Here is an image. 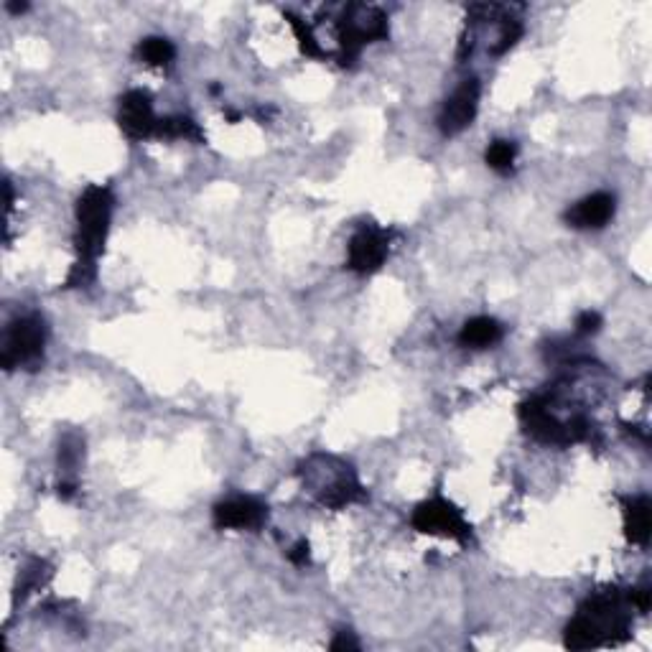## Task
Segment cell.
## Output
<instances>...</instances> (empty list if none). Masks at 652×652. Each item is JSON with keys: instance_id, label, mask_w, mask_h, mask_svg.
Here are the masks:
<instances>
[{"instance_id": "obj_1", "label": "cell", "mask_w": 652, "mask_h": 652, "mask_svg": "<svg viewBox=\"0 0 652 652\" xmlns=\"http://www.w3.org/2000/svg\"><path fill=\"white\" fill-rule=\"evenodd\" d=\"M113 209L115 197L107 186L92 184L79 194L77 209H74V217H77V232H74L77 260H74L67 281H64L67 288H87L95 283L97 260L105 250Z\"/></svg>"}, {"instance_id": "obj_2", "label": "cell", "mask_w": 652, "mask_h": 652, "mask_svg": "<svg viewBox=\"0 0 652 652\" xmlns=\"http://www.w3.org/2000/svg\"><path fill=\"white\" fill-rule=\"evenodd\" d=\"M630 599L617 589L599 591L579 607L576 617L566 624L563 645L571 650L617 645L630 637Z\"/></svg>"}, {"instance_id": "obj_3", "label": "cell", "mask_w": 652, "mask_h": 652, "mask_svg": "<svg viewBox=\"0 0 652 652\" xmlns=\"http://www.w3.org/2000/svg\"><path fill=\"white\" fill-rule=\"evenodd\" d=\"M301 474L316 500L329 510H344L355 502L367 500V489L362 487L352 467L334 456H311Z\"/></svg>"}, {"instance_id": "obj_4", "label": "cell", "mask_w": 652, "mask_h": 652, "mask_svg": "<svg viewBox=\"0 0 652 652\" xmlns=\"http://www.w3.org/2000/svg\"><path fill=\"white\" fill-rule=\"evenodd\" d=\"M46 347V324L41 316L26 314L8 324L3 349H0V367L18 370V367H34L44 360Z\"/></svg>"}, {"instance_id": "obj_5", "label": "cell", "mask_w": 652, "mask_h": 652, "mask_svg": "<svg viewBox=\"0 0 652 652\" xmlns=\"http://www.w3.org/2000/svg\"><path fill=\"white\" fill-rule=\"evenodd\" d=\"M388 18L380 8L352 3L344 8L339 18V46H342V64H352L360 51L372 41L388 39Z\"/></svg>"}, {"instance_id": "obj_6", "label": "cell", "mask_w": 652, "mask_h": 652, "mask_svg": "<svg viewBox=\"0 0 652 652\" xmlns=\"http://www.w3.org/2000/svg\"><path fill=\"white\" fill-rule=\"evenodd\" d=\"M411 525L423 535H441V538L456 540V543H469L472 540V525L461 515L459 507L454 502L444 500V497H431V500L421 502L413 510Z\"/></svg>"}, {"instance_id": "obj_7", "label": "cell", "mask_w": 652, "mask_h": 652, "mask_svg": "<svg viewBox=\"0 0 652 652\" xmlns=\"http://www.w3.org/2000/svg\"><path fill=\"white\" fill-rule=\"evenodd\" d=\"M390 255V232L375 225H362L352 235L347 250V268L357 276H370L383 268Z\"/></svg>"}, {"instance_id": "obj_8", "label": "cell", "mask_w": 652, "mask_h": 652, "mask_svg": "<svg viewBox=\"0 0 652 652\" xmlns=\"http://www.w3.org/2000/svg\"><path fill=\"white\" fill-rule=\"evenodd\" d=\"M156 110H153V97L146 90H130L120 97L118 125L130 141H146L158 130Z\"/></svg>"}, {"instance_id": "obj_9", "label": "cell", "mask_w": 652, "mask_h": 652, "mask_svg": "<svg viewBox=\"0 0 652 652\" xmlns=\"http://www.w3.org/2000/svg\"><path fill=\"white\" fill-rule=\"evenodd\" d=\"M479 95H482V87H479V79L469 77L464 79L459 87L454 90V95L444 102L439 115V128L444 135H459L461 130H467L469 125L474 123L479 110Z\"/></svg>"}, {"instance_id": "obj_10", "label": "cell", "mask_w": 652, "mask_h": 652, "mask_svg": "<svg viewBox=\"0 0 652 652\" xmlns=\"http://www.w3.org/2000/svg\"><path fill=\"white\" fill-rule=\"evenodd\" d=\"M212 520L220 530H260L268 520V507L255 497H227L214 505Z\"/></svg>"}, {"instance_id": "obj_11", "label": "cell", "mask_w": 652, "mask_h": 652, "mask_svg": "<svg viewBox=\"0 0 652 652\" xmlns=\"http://www.w3.org/2000/svg\"><path fill=\"white\" fill-rule=\"evenodd\" d=\"M614 209H617V202H614L612 194L594 192L568 209V212L563 214V220H566L568 227H574V230H602L614 217Z\"/></svg>"}, {"instance_id": "obj_12", "label": "cell", "mask_w": 652, "mask_h": 652, "mask_svg": "<svg viewBox=\"0 0 652 652\" xmlns=\"http://www.w3.org/2000/svg\"><path fill=\"white\" fill-rule=\"evenodd\" d=\"M622 512H624V535L635 546H647L650 540V497L635 495L622 497Z\"/></svg>"}, {"instance_id": "obj_13", "label": "cell", "mask_w": 652, "mask_h": 652, "mask_svg": "<svg viewBox=\"0 0 652 652\" xmlns=\"http://www.w3.org/2000/svg\"><path fill=\"white\" fill-rule=\"evenodd\" d=\"M502 337H505V329H502L500 321L492 319V316H474L461 326L459 344L467 349H487L495 347Z\"/></svg>"}, {"instance_id": "obj_14", "label": "cell", "mask_w": 652, "mask_h": 652, "mask_svg": "<svg viewBox=\"0 0 652 652\" xmlns=\"http://www.w3.org/2000/svg\"><path fill=\"white\" fill-rule=\"evenodd\" d=\"M135 54H138V59H141L143 64H148V67L163 69L174 64L176 46L171 44L169 39H163V36H148V39H143L141 44H138Z\"/></svg>"}, {"instance_id": "obj_15", "label": "cell", "mask_w": 652, "mask_h": 652, "mask_svg": "<svg viewBox=\"0 0 652 652\" xmlns=\"http://www.w3.org/2000/svg\"><path fill=\"white\" fill-rule=\"evenodd\" d=\"M156 138H166V141H176V138H184V141H204V133L197 123H194L189 115H171V118L158 120Z\"/></svg>"}, {"instance_id": "obj_16", "label": "cell", "mask_w": 652, "mask_h": 652, "mask_svg": "<svg viewBox=\"0 0 652 652\" xmlns=\"http://www.w3.org/2000/svg\"><path fill=\"white\" fill-rule=\"evenodd\" d=\"M515 158H518V146H515L512 141H502V138L489 143L487 153H484V161H487L489 169L500 176L512 174V169H515Z\"/></svg>"}, {"instance_id": "obj_17", "label": "cell", "mask_w": 652, "mask_h": 652, "mask_svg": "<svg viewBox=\"0 0 652 652\" xmlns=\"http://www.w3.org/2000/svg\"><path fill=\"white\" fill-rule=\"evenodd\" d=\"M283 16H286V21L291 23L293 34H296V39H298V46H301V51H304L306 57H311V59H324V49H321V44H319V41H316L314 31H311L309 26H306L304 18L296 16V13H291V11H286V13H283Z\"/></svg>"}, {"instance_id": "obj_18", "label": "cell", "mask_w": 652, "mask_h": 652, "mask_svg": "<svg viewBox=\"0 0 652 652\" xmlns=\"http://www.w3.org/2000/svg\"><path fill=\"white\" fill-rule=\"evenodd\" d=\"M79 456H82V439L79 436H67L59 446V467L64 469H74L77 467Z\"/></svg>"}, {"instance_id": "obj_19", "label": "cell", "mask_w": 652, "mask_h": 652, "mask_svg": "<svg viewBox=\"0 0 652 652\" xmlns=\"http://www.w3.org/2000/svg\"><path fill=\"white\" fill-rule=\"evenodd\" d=\"M604 319L599 311H581L579 316H576V334H581V337H591V334H596L599 329H602Z\"/></svg>"}, {"instance_id": "obj_20", "label": "cell", "mask_w": 652, "mask_h": 652, "mask_svg": "<svg viewBox=\"0 0 652 652\" xmlns=\"http://www.w3.org/2000/svg\"><path fill=\"white\" fill-rule=\"evenodd\" d=\"M627 599H630V607L640 609V612L645 614L647 609H650V604H652V591H650V584L635 586V589H632L630 594H627Z\"/></svg>"}, {"instance_id": "obj_21", "label": "cell", "mask_w": 652, "mask_h": 652, "mask_svg": "<svg viewBox=\"0 0 652 652\" xmlns=\"http://www.w3.org/2000/svg\"><path fill=\"white\" fill-rule=\"evenodd\" d=\"M288 561L293 563V566H309L311 563V548L306 540H298L296 546L288 551Z\"/></svg>"}, {"instance_id": "obj_22", "label": "cell", "mask_w": 652, "mask_h": 652, "mask_svg": "<svg viewBox=\"0 0 652 652\" xmlns=\"http://www.w3.org/2000/svg\"><path fill=\"white\" fill-rule=\"evenodd\" d=\"M329 647H332L334 652H347V650L357 652V650H360V642L355 640V635H352V632H339V635L334 637L332 645H329Z\"/></svg>"}, {"instance_id": "obj_23", "label": "cell", "mask_w": 652, "mask_h": 652, "mask_svg": "<svg viewBox=\"0 0 652 652\" xmlns=\"http://www.w3.org/2000/svg\"><path fill=\"white\" fill-rule=\"evenodd\" d=\"M6 8L11 13H26V11H29V3H8Z\"/></svg>"}]
</instances>
